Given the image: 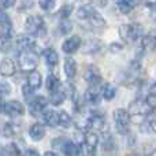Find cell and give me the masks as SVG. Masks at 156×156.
<instances>
[{"mask_svg":"<svg viewBox=\"0 0 156 156\" xmlns=\"http://www.w3.org/2000/svg\"><path fill=\"white\" fill-rule=\"evenodd\" d=\"M25 29L29 36L43 37L47 34V26L44 19L40 15H29L25 21Z\"/></svg>","mask_w":156,"mask_h":156,"instance_id":"cell-1","label":"cell"},{"mask_svg":"<svg viewBox=\"0 0 156 156\" xmlns=\"http://www.w3.org/2000/svg\"><path fill=\"white\" fill-rule=\"evenodd\" d=\"M119 36L127 43H134L144 37V29L140 23H126L119 27Z\"/></svg>","mask_w":156,"mask_h":156,"instance_id":"cell-2","label":"cell"},{"mask_svg":"<svg viewBox=\"0 0 156 156\" xmlns=\"http://www.w3.org/2000/svg\"><path fill=\"white\" fill-rule=\"evenodd\" d=\"M18 62L22 71L30 73V71L36 70V67L38 66V56L33 49H26V51H21L18 56Z\"/></svg>","mask_w":156,"mask_h":156,"instance_id":"cell-3","label":"cell"},{"mask_svg":"<svg viewBox=\"0 0 156 156\" xmlns=\"http://www.w3.org/2000/svg\"><path fill=\"white\" fill-rule=\"evenodd\" d=\"M52 147L56 149H60L66 156H81V145L71 140H65L59 137L52 141Z\"/></svg>","mask_w":156,"mask_h":156,"instance_id":"cell-4","label":"cell"},{"mask_svg":"<svg viewBox=\"0 0 156 156\" xmlns=\"http://www.w3.org/2000/svg\"><path fill=\"white\" fill-rule=\"evenodd\" d=\"M112 118H114V123L115 127L121 134H126L129 132V126H130V112L127 110L123 108H116L112 112Z\"/></svg>","mask_w":156,"mask_h":156,"instance_id":"cell-5","label":"cell"},{"mask_svg":"<svg viewBox=\"0 0 156 156\" xmlns=\"http://www.w3.org/2000/svg\"><path fill=\"white\" fill-rule=\"evenodd\" d=\"M97 145H99V136L93 132L86 133L81 145V156H94Z\"/></svg>","mask_w":156,"mask_h":156,"instance_id":"cell-6","label":"cell"},{"mask_svg":"<svg viewBox=\"0 0 156 156\" xmlns=\"http://www.w3.org/2000/svg\"><path fill=\"white\" fill-rule=\"evenodd\" d=\"M154 107L147 101V99H137L130 104L129 112L133 116H147L152 112Z\"/></svg>","mask_w":156,"mask_h":156,"instance_id":"cell-7","label":"cell"},{"mask_svg":"<svg viewBox=\"0 0 156 156\" xmlns=\"http://www.w3.org/2000/svg\"><path fill=\"white\" fill-rule=\"evenodd\" d=\"M2 112L8 116H22L25 114V105L18 100H11V101H2Z\"/></svg>","mask_w":156,"mask_h":156,"instance_id":"cell-8","label":"cell"},{"mask_svg":"<svg viewBox=\"0 0 156 156\" xmlns=\"http://www.w3.org/2000/svg\"><path fill=\"white\" fill-rule=\"evenodd\" d=\"M12 36V23H11L10 16L7 15L4 10L0 14V37H2V43L8 41Z\"/></svg>","mask_w":156,"mask_h":156,"instance_id":"cell-9","label":"cell"},{"mask_svg":"<svg viewBox=\"0 0 156 156\" xmlns=\"http://www.w3.org/2000/svg\"><path fill=\"white\" fill-rule=\"evenodd\" d=\"M48 107V100L43 96H36L32 101L29 103V111L32 115L34 116H41L43 111Z\"/></svg>","mask_w":156,"mask_h":156,"instance_id":"cell-10","label":"cell"},{"mask_svg":"<svg viewBox=\"0 0 156 156\" xmlns=\"http://www.w3.org/2000/svg\"><path fill=\"white\" fill-rule=\"evenodd\" d=\"M101 97H103V89H100V83L99 85H90V88L85 92V100L90 105L100 104Z\"/></svg>","mask_w":156,"mask_h":156,"instance_id":"cell-11","label":"cell"},{"mask_svg":"<svg viewBox=\"0 0 156 156\" xmlns=\"http://www.w3.org/2000/svg\"><path fill=\"white\" fill-rule=\"evenodd\" d=\"M83 80H85L89 85H99L100 81H101L100 70L93 65L88 66V67L85 69V71H83Z\"/></svg>","mask_w":156,"mask_h":156,"instance_id":"cell-12","label":"cell"},{"mask_svg":"<svg viewBox=\"0 0 156 156\" xmlns=\"http://www.w3.org/2000/svg\"><path fill=\"white\" fill-rule=\"evenodd\" d=\"M81 43H82V41H81L80 36H71V37L66 38V40L63 41L62 51L65 52V54H67V55H71V54H74L76 51L80 49Z\"/></svg>","mask_w":156,"mask_h":156,"instance_id":"cell-13","label":"cell"},{"mask_svg":"<svg viewBox=\"0 0 156 156\" xmlns=\"http://www.w3.org/2000/svg\"><path fill=\"white\" fill-rule=\"evenodd\" d=\"M41 118H43V122L47 126H51V127L59 126V112H56L54 108L47 107L43 111V114H41Z\"/></svg>","mask_w":156,"mask_h":156,"instance_id":"cell-14","label":"cell"},{"mask_svg":"<svg viewBox=\"0 0 156 156\" xmlns=\"http://www.w3.org/2000/svg\"><path fill=\"white\" fill-rule=\"evenodd\" d=\"M105 125V121L103 115L96 112H90V115L86 118V126L90 130H101Z\"/></svg>","mask_w":156,"mask_h":156,"instance_id":"cell-15","label":"cell"},{"mask_svg":"<svg viewBox=\"0 0 156 156\" xmlns=\"http://www.w3.org/2000/svg\"><path fill=\"white\" fill-rule=\"evenodd\" d=\"M16 71V66L12 59L10 58H3L0 63V74L2 77H12Z\"/></svg>","mask_w":156,"mask_h":156,"instance_id":"cell-16","label":"cell"},{"mask_svg":"<svg viewBox=\"0 0 156 156\" xmlns=\"http://www.w3.org/2000/svg\"><path fill=\"white\" fill-rule=\"evenodd\" d=\"M43 58H44V60H45L47 66H49V67H55V66L59 63V55H58V52L55 51L54 48H45L44 49Z\"/></svg>","mask_w":156,"mask_h":156,"instance_id":"cell-17","label":"cell"},{"mask_svg":"<svg viewBox=\"0 0 156 156\" xmlns=\"http://www.w3.org/2000/svg\"><path fill=\"white\" fill-rule=\"evenodd\" d=\"M29 136L32 140L34 141H40L41 138L45 136V127L43 123H33L29 127Z\"/></svg>","mask_w":156,"mask_h":156,"instance_id":"cell-18","label":"cell"},{"mask_svg":"<svg viewBox=\"0 0 156 156\" xmlns=\"http://www.w3.org/2000/svg\"><path fill=\"white\" fill-rule=\"evenodd\" d=\"M63 70H65V76L69 80H73L77 76V62L73 58H67L65 60V66H63Z\"/></svg>","mask_w":156,"mask_h":156,"instance_id":"cell-19","label":"cell"},{"mask_svg":"<svg viewBox=\"0 0 156 156\" xmlns=\"http://www.w3.org/2000/svg\"><path fill=\"white\" fill-rule=\"evenodd\" d=\"M118 7V10L122 14H127L138 4V0H114Z\"/></svg>","mask_w":156,"mask_h":156,"instance_id":"cell-20","label":"cell"},{"mask_svg":"<svg viewBox=\"0 0 156 156\" xmlns=\"http://www.w3.org/2000/svg\"><path fill=\"white\" fill-rule=\"evenodd\" d=\"M156 48V36L147 34L141 38V49L144 52H152Z\"/></svg>","mask_w":156,"mask_h":156,"instance_id":"cell-21","label":"cell"},{"mask_svg":"<svg viewBox=\"0 0 156 156\" xmlns=\"http://www.w3.org/2000/svg\"><path fill=\"white\" fill-rule=\"evenodd\" d=\"M34 41L30 36H19L18 40H16V47H18L21 51H26V49H33L34 48Z\"/></svg>","mask_w":156,"mask_h":156,"instance_id":"cell-22","label":"cell"},{"mask_svg":"<svg viewBox=\"0 0 156 156\" xmlns=\"http://www.w3.org/2000/svg\"><path fill=\"white\" fill-rule=\"evenodd\" d=\"M27 83H29V85L32 86L33 89H36V90H37V89L41 86V83H43V80H41V74L37 73L36 70L30 71L29 76H27Z\"/></svg>","mask_w":156,"mask_h":156,"instance_id":"cell-23","label":"cell"},{"mask_svg":"<svg viewBox=\"0 0 156 156\" xmlns=\"http://www.w3.org/2000/svg\"><path fill=\"white\" fill-rule=\"evenodd\" d=\"M86 22H88V23L90 25V26L93 27V29H100V27H104V26H105V21H104V18H103V16L100 15V14L97 12V11H94L93 15H92Z\"/></svg>","mask_w":156,"mask_h":156,"instance_id":"cell-24","label":"cell"},{"mask_svg":"<svg viewBox=\"0 0 156 156\" xmlns=\"http://www.w3.org/2000/svg\"><path fill=\"white\" fill-rule=\"evenodd\" d=\"M94 8L92 5H81L77 10V16L81 19V21H88L94 12Z\"/></svg>","mask_w":156,"mask_h":156,"instance_id":"cell-25","label":"cell"},{"mask_svg":"<svg viewBox=\"0 0 156 156\" xmlns=\"http://www.w3.org/2000/svg\"><path fill=\"white\" fill-rule=\"evenodd\" d=\"M2 156H21V151L14 143L5 144L2 148Z\"/></svg>","mask_w":156,"mask_h":156,"instance_id":"cell-26","label":"cell"},{"mask_svg":"<svg viewBox=\"0 0 156 156\" xmlns=\"http://www.w3.org/2000/svg\"><path fill=\"white\" fill-rule=\"evenodd\" d=\"M45 86L49 92L58 90V89L60 88V81H59V78H58V76H55V74H49V76L47 77Z\"/></svg>","mask_w":156,"mask_h":156,"instance_id":"cell-27","label":"cell"},{"mask_svg":"<svg viewBox=\"0 0 156 156\" xmlns=\"http://www.w3.org/2000/svg\"><path fill=\"white\" fill-rule=\"evenodd\" d=\"M66 99V92L62 89H58L55 92H51V103L54 105H60Z\"/></svg>","mask_w":156,"mask_h":156,"instance_id":"cell-28","label":"cell"},{"mask_svg":"<svg viewBox=\"0 0 156 156\" xmlns=\"http://www.w3.org/2000/svg\"><path fill=\"white\" fill-rule=\"evenodd\" d=\"M71 123H73V119H71V116L69 115V112H66L65 110L59 111V126L67 129V127L71 126Z\"/></svg>","mask_w":156,"mask_h":156,"instance_id":"cell-29","label":"cell"},{"mask_svg":"<svg viewBox=\"0 0 156 156\" xmlns=\"http://www.w3.org/2000/svg\"><path fill=\"white\" fill-rule=\"evenodd\" d=\"M115 94H116V88L114 85H111V83H108V85H105L103 88V99L110 101V100H112L115 97Z\"/></svg>","mask_w":156,"mask_h":156,"instance_id":"cell-30","label":"cell"},{"mask_svg":"<svg viewBox=\"0 0 156 156\" xmlns=\"http://www.w3.org/2000/svg\"><path fill=\"white\" fill-rule=\"evenodd\" d=\"M34 90L36 89H33L29 83H26V85L22 86V93H23V97H25V100H26L27 103H30L36 97L34 96Z\"/></svg>","mask_w":156,"mask_h":156,"instance_id":"cell-31","label":"cell"},{"mask_svg":"<svg viewBox=\"0 0 156 156\" xmlns=\"http://www.w3.org/2000/svg\"><path fill=\"white\" fill-rule=\"evenodd\" d=\"M71 29H73L71 22L69 21L67 18H62V21H60V23H59V32L62 33V34H69V33L71 32Z\"/></svg>","mask_w":156,"mask_h":156,"instance_id":"cell-32","label":"cell"},{"mask_svg":"<svg viewBox=\"0 0 156 156\" xmlns=\"http://www.w3.org/2000/svg\"><path fill=\"white\" fill-rule=\"evenodd\" d=\"M14 125L11 123H4L3 125V136L4 137H12V136H15L16 133V129H14Z\"/></svg>","mask_w":156,"mask_h":156,"instance_id":"cell-33","label":"cell"},{"mask_svg":"<svg viewBox=\"0 0 156 156\" xmlns=\"http://www.w3.org/2000/svg\"><path fill=\"white\" fill-rule=\"evenodd\" d=\"M38 5L43 11H51L55 7V0H38Z\"/></svg>","mask_w":156,"mask_h":156,"instance_id":"cell-34","label":"cell"},{"mask_svg":"<svg viewBox=\"0 0 156 156\" xmlns=\"http://www.w3.org/2000/svg\"><path fill=\"white\" fill-rule=\"evenodd\" d=\"M11 93V86L8 82H5V81H2V83H0V94H2V97H5L7 94Z\"/></svg>","mask_w":156,"mask_h":156,"instance_id":"cell-35","label":"cell"},{"mask_svg":"<svg viewBox=\"0 0 156 156\" xmlns=\"http://www.w3.org/2000/svg\"><path fill=\"white\" fill-rule=\"evenodd\" d=\"M100 47H101V43L97 40H93L89 43V47L88 48H85V52H96L100 49Z\"/></svg>","mask_w":156,"mask_h":156,"instance_id":"cell-36","label":"cell"},{"mask_svg":"<svg viewBox=\"0 0 156 156\" xmlns=\"http://www.w3.org/2000/svg\"><path fill=\"white\" fill-rule=\"evenodd\" d=\"M71 11H73V7H71V5H63L59 14H60V16H62V18H69V16H70V14H71Z\"/></svg>","mask_w":156,"mask_h":156,"instance_id":"cell-37","label":"cell"},{"mask_svg":"<svg viewBox=\"0 0 156 156\" xmlns=\"http://www.w3.org/2000/svg\"><path fill=\"white\" fill-rule=\"evenodd\" d=\"M16 3V0H2V8L3 10H7V8L14 7Z\"/></svg>","mask_w":156,"mask_h":156,"instance_id":"cell-38","label":"cell"},{"mask_svg":"<svg viewBox=\"0 0 156 156\" xmlns=\"http://www.w3.org/2000/svg\"><path fill=\"white\" fill-rule=\"evenodd\" d=\"M122 49H123V45L119 44V43H112L110 45V51L111 52H121Z\"/></svg>","mask_w":156,"mask_h":156,"instance_id":"cell-39","label":"cell"},{"mask_svg":"<svg viewBox=\"0 0 156 156\" xmlns=\"http://www.w3.org/2000/svg\"><path fill=\"white\" fill-rule=\"evenodd\" d=\"M23 156H40V154H38V151L36 148H29L25 151Z\"/></svg>","mask_w":156,"mask_h":156,"instance_id":"cell-40","label":"cell"},{"mask_svg":"<svg viewBox=\"0 0 156 156\" xmlns=\"http://www.w3.org/2000/svg\"><path fill=\"white\" fill-rule=\"evenodd\" d=\"M44 156H59V155H58L56 152H54V151H48V152L44 154Z\"/></svg>","mask_w":156,"mask_h":156,"instance_id":"cell-41","label":"cell"}]
</instances>
